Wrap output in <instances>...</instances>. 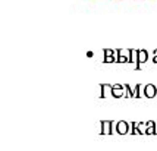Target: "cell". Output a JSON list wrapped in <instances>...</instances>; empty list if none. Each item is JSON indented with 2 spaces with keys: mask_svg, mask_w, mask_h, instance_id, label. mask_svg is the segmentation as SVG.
<instances>
[{
  "mask_svg": "<svg viewBox=\"0 0 157 151\" xmlns=\"http://www.w3.org/2000/svg\"><path fill=\"white\" fill-rule=\"evenodd\" d=\"M147 60H148V51L144 50V48H141L140 53H138V62H140V65H141V63H145Z\"/></svg>",
  "mask_w": 157,
  "mask_h": 151,
  "instance_id": "52a82bcc",
  "label": "cell"
},
{
  "mask_svg": "<svg viewBox=\"0 0 157 151\" xmlns=\"http://www.w3.org/2000/svg\"><path fill=\"white\" fill-rule=\"evenodd\" d=\"M147 129H148V125L147 123H143V122H140V123H138V130H140V134L147 135Z\"/></svg>",
  "mask_w": 157,
  "mask_h": 151,
  "instance_id": "ba28073f",
  "label": "cell"
},
{
  "mask_svg": "<svg viewBox=\"0 0 157 151\" xmlns=\"http://www.w3.org/2000/svg\"><path fill=\"white\" fill-rule=\"evenodd\" d=\"M138 53H140V50H132L131 51V62L140 65V62H138Z\"/></svg>",
  "mask_w": 157,
  "mask_h": 151,
  "instance_id": "9c48e42d",
  "label": "cell"
},
{
  "mask_svg": "<svg viewBox=\"0 0 157 151\" xmlns=\"http://www.w3.org/2000/svg\"><path fill=\"white\" fill-rule=\"evenodd\" d=\"M112 125H113L112 120H101V134H104V135L113 134L112 132Z\"/></svg>",
  "mask_w": 157,
  "mask_h": 151,
  "instance_id": "5b68a950",
  "label": "cell"
},
{
  "mask_svg": "<svg viewBox=\"0 0 157 151\" xmlns=\"http://www.w3.org/2000/svg\"><path fill=\"white\" fill-rule=\"evenodd\" d=\"M156 134H157V123H156Z\"/></svg>",
  "mask_w": 157,
  "mask_h": 151,
  "instance_id": "7c38bea8",
  "label": "cell"
},
{
  "mask_svg": "<svg viewBox=\"0 0 157 151\" xmlns=\"http://www.w3.org/2000/svg\"><path fill=\"white\" fill-rule=\"evenodd\" d=\"M104 62L106 63H113V62H116V59H115L113 56H110V57H104Z\"/></svg>",
  "mask_w": 157,
  "mask_h": 151,
  "instance_id": "8fae6325",
  "label": "cell"
},
{
  "mask_svg": "<svg viewBox=\"0 0 157 151\" xmlns=\"http://www.w3.org/2000/svg\"><path fill=\"white\" fill-rule=\"evenodd\" d=\"M131 48H121L119 50V63H126V62H131Z\"/></svg>",
  "mask_w": 157,
  "mask_h": 151,
  "instance_id": "7a4b0ae2",
  "label": "cell"
},
{
  "mask_svg": "<svg viewBox=\"0 0 157 151\" xmlns=\"http://www.w3.org/2000/svg\"><path fill=\"white\" fill-rule=\"evenodd\" d=\"M129 123L126 122V120H119L117 122V134H121V135H125V134H128L129 132Z\"/></svg>",
  "mask_w": 157,
  "mask_h": 151,
  "instance_id": "277c9868",
  "label": "cell"
},
{
  "mask_svg": "<svg viewBox=\"0 0 157 151\" xmlns=\"http://www.w3.org/2000/svg\"><path fill=\"white\" fill-rule=\"evenodd\" d=\"M112 96L115 98H119V97H125V87L122 84H115L113 85V91H112Z\"/></svg>",
  "mask_w": 157,
  "mask_h": 151,
  "instance_id": "3957f363",
  "label": "cell"
},
{
  "mask_svg": "<svg viewBox=\"0 0 157 151\" xmlns=\"http://www.w3.org/2000/svg\"><path fill=\"white\" fill-rule=\"evenodd\" d=\"M115 55H116V50H112V48H106L104 50V57H110V56L115 57Z\"/></svg>",
  "mask_w": 157,
  "mask_h": 151,
  "instance_id": "30bf717a",
  "label": "cell"
},
{
  "mask_svg": "<svg viewBox=\"0 0 157 151\" xmlns=\"http://www.w3.org/2000/svg\"><path fill=\"white\" fill-rule=\"evenodd\" d=\"M143 94L145 97H148V98L157 97V85H154V84H147V85L144 87Z\"/></svg>",
  "mask_w": 157,
  "mask_h": 151,
  "instance_id": "6da1fadb",
  "label": "cell"
},
{
  "mask_svg": "<svg viewBox=\"0 0 157 151\" xmlns=\"http://www.w3.org/2000/svg\"><path fill=\"white\" fill-rule=\"evenodd\" d=\"M112 91H113V85H109V84L101 85V97H113Z\"/></svg>",
  "mask_w": 157,
  "mask_h": 151,
  "instance_id": "8992f818",
  "label": "cell"
}]
</instances>
